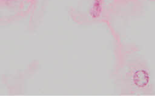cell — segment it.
I'll return each mask as SVG.
<instances>
[]
</instances>
